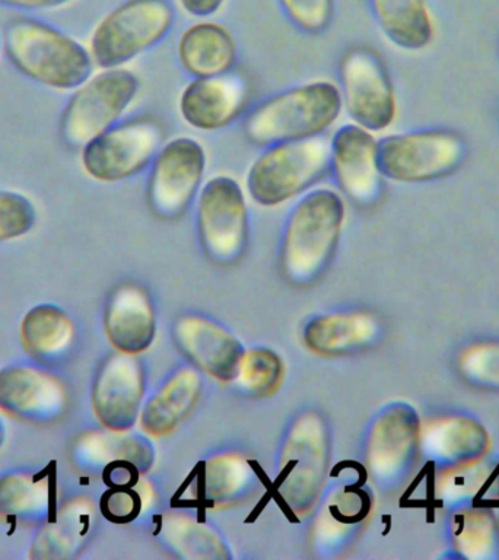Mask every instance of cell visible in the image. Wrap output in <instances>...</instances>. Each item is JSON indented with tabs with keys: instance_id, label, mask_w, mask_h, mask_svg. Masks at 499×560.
I'll list each match as a JSON object with an SVG mask.
<instances>
[{
	"instance_id": "16",
	"label": "cell",
	"mask_w": 499,
	"mask_h": 560,
	"mask_svg": "<svg viewBox=\"0 0 499 560\" xmlns=\"http://www.w3.org/2000/svg\"><path fill=\"white\" fill-rule=\"evenodd\" d=\"M252 90L240 72L192 78L178 96V114L193 130L213 133L234 125L250 109Z\"/></svg>"
},
{
	"instance_id": "36",
	"label": "cell",
	"mask_w": 499,
	"mask_h": 560,
	"mask_svg": "<svg viewBox=\"0 0 499 560\" xmlns=\"http://www.w3.org/2000/svg\"><path fill=\"white\" fill-rule=\"evenodd\" d=\"M152 501L151 485L140 479L136 483L108 488L101 498V511L113 523L129 524L142 515Z\"/></svg>"
},
{
	"instance_id": "31",
	"label": "cell",
	"mask_w": 499,
	"mask_h": 560,
	"mask_svg": "<svg viewBox=\"0 0 499 560\" xmlns=\"http://www.w3.org/2000/svg\"><path fill=\"white\" fill-rule=\"evenodd\" d=\"M158 538L165 549L182 559L223 560L230 558L227 542L217 529L187 514L165 512L158 518Z\"/></svg>"
},
{
	"instance_id": "10",
	"label": "cell",
	"mask_w": 499,
	"mask_h": 560,
	"mask_svg": "<svg viewBox=\"0 0 499 560\" xmlns=\"http://www.w3.org/2000/svg\"><path fill=\"white\" fill-rule=\"evenodd\" d=\"M165 140L164 126L156 118H123L79 149V165L91 182L125 183L148 171Z\"/></svg>"
},
{
	"instance_id": "29",
	"label": "cell",
	"mask_w": 499,
	"mask_h": 560,
	"mask_svg": "<svg viewBox=\"0 0 499 560\" xmlns=\"http://www.w3.org/2000/svg\"><path fill=\"white\" fill-rule=\"evenodd\" d=\"M201 392L204 381L195 368L175 371L140 411V427L149 436L171 435L195 410Z\"/></svg>"
},
{
	"instance_id": "9",
	"label": "cell",
	"mask_w": 499,
	"mask_h": 560,
	"mask_svg": "<svg viewBox=\"0 0 499 560\" xmlns=\"http://www.w3.org/2000/svg\"><path fill=\"white\" fill-rule=\"evenodd\" d=\"M248 200L243 184L230 174L213 175L201 186L193 203L197 238L214 265H234L247 252Z\"/></svg>"
},
{
	"instance_id": "22",
	"label": "cell",
	"mask_w": 499,
	"mask_h": 560,
	"mask_svg": "<svg viewBox=\"0 0 499 560\" xmlns=\"http://www.w3.org/2000/svg\"><path fill=\"white\" fill-rule=\"evenodd\" d=\"M96 506L91 498L77 494L60 503L48 516L30 547V559L68 560L79 553L94 533Z\"/></svg>"
},
{
	"instance_id": "5",
	"label": "cell",
	"mask_w": 499,
	"mask_h": 560,
	"mask_svg": "<svg viewBox=\"0 0 499 560\" xmlns=\"http://www.w3.org/2000/svg\"><path fill=\"white\" fill-rule=\"evenodd\" d=\"M175 20L171 0H123L96 21L86 46L96 68H127L164 42Z\"/></svg>"
},
{
	"instance_id": "15",
	"label": "cell",
	"mask_w": 499,
	"mask_h": 560,
	"mask_svg": "<svg viewBox=\"0 0 499 560\" xmlns=\"http://www.w3.org/2000/svg\"><path fill=\"white\" fill-rule=\"evenodd\" d=\"M68 387L38 363H13L0 370V411L20 422L48 424L63 418Z\"/></svg>"
},
{
	"instance_id": "8",
	"label": "cell",
	"mask_w": 499,
	"mask_h": 560,
	"mask_svg": "<svg viewBox=\"0 0 499 560\" xmlns=\"http://www.w3.org/2000/svg\"><path fill=\"white\" fill-rule=\"evenodd\" d=\"M466 156V140L446 127L401 131L380 140L381 171L385 182L396 184L415 186L449 178Z\"/></svg>"
},
{
	"instance_id": "39",
	"label": "cell",
	"mask_w": 499,
	"mask_h": 560,
	"mask_svg": "<svg viewBox=\"0 0 499 560\" xmlns=\"http://www.w3.org/2000/svg\"><path fill=\"white\" fill-rule=\"evenodd\" d=\"M227 0H177L179 11L196 20L217 15Z\"/></svg>"
},
{
	"instance_id": "11",
	"label": "cell",
	"mask_w": 499,
	"mask_h": 560,
	"mask_svg": "<svg viewBox=\"0 0 499 560\" xmlns=\"http://www.w3.org/2000/svg\"><path fill=\"white\" fill-rule=\"evenodd\" d=\"M208 152L190 136L166 139L147 173L144 199L164 221H175L193 208L208 173Z\"/></svg>"
},
{
	"instance_id": "26",
	"label": "cell",
	"mask_w": 499,
	"mask_h": 560,
	"mask_svg": "<svg viewBox=\"0 0 499 560\" xmlns=\"http://www.w3.org/2000/svg\"><path fill=\"white\" fill-rule=\"evenodd\" d=\"M376 28L397 50H428L437 38V22L427 0H367Z\"/></svg>"
},
{
	"instance_id": "19",
	"label": "cell",
	"mask_w": 499,
	"mask_h": 560,
	"mask_svg": "<svg viewBox=\"0 0 499 560\" xmlns=\"http://www.w3.org/2000/svg\"><path fill=\"white\" fill-rule=\"evenodd\" d=\"M489 448L488 432L472 416L441 415L420 424V453L441 471L484 462Z\"/></svg>"
},
{
	"instance_id": "34",
	"label": "cell",
	"mask_w": 499,
	"mask_h": 560,
	"mask_svg": "<svg viewBox=\"0 0 499 560\" xmlns=\"http://www.w3.org/2000/svg\"><path fill=\"white\" fill-rule=\"evenodd\" d=\"M457 371L472 387L499 394V340H480L459 353Z\"/></svg>"
},
{
	"instance_id": "25",
	"label": "cell",
	"mask_w": 499,
	"mask_h": 560,
	"mask_svg": "<svg viewBox=\"0 0 499 560\" xmlns=\"http://www.w3.org/2000/svg\"><path fill=\"white\" fill-rule=\"evenodd\" d=\"M51 470L0 472V520L22 527H39L51 515L56 499Z\"/></svg>"
},
{
	"instance_id": "33",
	"label": "cell",
	"mask_w": 499,
	"mask_h": 560,
	"mask_svg": "<svg viewBox=\"0 0 499 560\" xmlns=\"http://www.w3.org/2000/svg\"><path fill=\"white\" fill-rule=\"evenodd\" d=\"M285 378L282 359L269 349H252L244 352L234 383L248 396L267 398L275 396Z\"/></svg>"
},
{
	"instance_id": "40",
	"label": "cell",
	"mask_w": 499,
	"mask_h": 560,
	"mask_svg": "<svg viewBox=\"0 0 499 560\" xmlns=\"http://www.w3.org/2000/svg\"><path fill=\"white\" fill-rule=\"evenodd\" d=\"M4 440H7V429H4V424L2 420H0V448H2Z\"/></svg>"
},
{
	"instance_id": "38",
	"label": "cell",
	"mask_w": 499,
	"mask_h": 560,
	"mask_svg": "<svg viewBox=\"0 0 499 560\" xmlns=\"http://www.w3.org/2000/svg\"><path fill=\"white\" fill-rule=\"evenodd\" d=\"M77 0H0V8L20 12L21 15L57 12L72 7Z\"/></svg>"
},
{
	"instance_id": "3",
	"label": "cell",
	"mask_w": 499,
	"mask_h": 560,
	"mask_svg": "<svg viewBox=\"0 0 499 560\" xmlns=\"http://www.w3.org/2000/svg\"><path fill=\"white\" fill-rule=\"evenodd\" d=\"M341 113L344 104L337 83L315 79L253 105L243 118V133L250 143L262 148L322 138L339 121Z\"/></svg>"
},
{
	"instance_id": "24",
	"label": "cell",
	"mask_w": 499,
	"mask_h": 560,
	"mask_svg": "<svg viewBox=\"0 0 499 560\" xmlns=\"http://www.w3.org/2000/svg\"><path fill=\"white\" fill-rule=\"evenodd\" d=\"M177 60L190 78L218 77L232 72L239 61L234 34L221 22L201 18L179 35Z\"/></svg>"
},
{
	"instance_id": "6",
	"label": "cell",
	"mask_w": 499,
	"mask_h": 560,
	"mask_svg": "<svg viewBox=\"0 0 499 560\" xmlns=\"http://www.w3.org/2000/svg\"><path fill=\"white\" fill-rule=\"evenodd\" d=\"M330 462V433L317 411L298 416L280 451L275 492L291 514L304 516L317 505Z\"/></svg>"
},
{
	"instance_id": "35",
	"label": "cell",
	"mask_w": 499,
	"mask_h": 560,
	"mask_svg": "<svg viewBox=\"0 0 499 560\" xmlns=\"http://www.w3.org/2000/svg\"><path fill=\"white\" fill-rule=\"evenodd\" d=\"M38 222V209L28 195L0 188V244L25 238Z\"/></svg>"
},
{
	"instance_id": "20",
	"label": "cell",
	"mask_w": 499,
	"mask_h": 560,
	"mask_svg": "<svg viewBox=\"0 0 499 560\" xmlns=\"http://www.w3.org/2000/svg\"><path fill=\"white\" fill-rule=\"evenodd\" d=\"M104 330L117 352L139 354L151 346L156 331L155 308L143 284L127 280L109 292Z\"/></svg>"
},
{
	"instance_id": "41",
	"label": "cell",
	"mask_w": 499,
	"mask_h": 560,
	"mask_svg": "<svg viewBox=\"0 0 499 560\" xmlns=\"http://www.w3.org/2000/svg\"><path fill=\"white\" fill-rule=\"evenodd\" d=\"M3 55V28H0V56Z\"/></svg>"
},
{
	"instance_id": "4",
	"label": "cell",
	"mask_w": 499,
	"mask_h": 560,
	"mask_svg": "<svg viewBox=\"0 0 499 560\" xmlns=\"http://www.w3.org/2000/svg\"><path fill=\"white\" fill-rule=\"evenodd\" d=\"M328 171L330 147L324 136L274 143L254 158L244 187L253 203L276 209L313 190Z\"/></svg>"
},
{
	"instance_id": "14",
	"label": "cell",
	"mask_w": 499,
	"mask_h": 560,
	"mask_svg": "<svg viewBox=\"0 0 499 560\" xmlns=\"http://www.w3.org/2000/svg\"><path fill=\"white\" fill-rule=\"evenodd\" d=\"M335 187L346 200L361 208L379 203L385 178L380 165V140L374 131L346 122L328 139Z\"/></svg>"
},
{
	"instance_id": "27",
	"label": "cell",
	"mask_w": 499,
	"mask_h": 560,
	"mask_svg": "<svg viewBox=\"0 0 499 560\" xmlns=\"http://www.w3.org/2000/svg\"><path fill=\"white\" fill-rule=\"evenodd\" d=\"M370 510V494L355 486H344L328 494L311 534L314 549L323 555H340L357 537Z\"/></svg>"
},
{
	"instance_id": "2",
	"label": "cell",
	"mask_w": 499,
	"mask_h": 560,
	"mask_svg": "<svg viewBox=\"0 0 499 560\" xmlns=\"http://www.w3.org/2000/svg\"><path fill=\"white\" fill-rule=\"evenodd\" d=\"M348 217L346 199L336 187L317 186L289 210L279 245L282 276L295 287H309L328 269Z\"/></svg>"
},
{
	"instance_id": "23",
	"label": "cell",
	"mask_w": 499,
	"mask_h": 560,
	"mask_svg": "<svg viewBox=\"0 0 499 560\" xmlns=\"http://www.w3.org/2000/svg\"><path fill=\"white\" fill-rule=\"evenodd\" d=\"M70 459L79 470L101 475L120 467L147 472L153 462V450L144 438L130 431L95 429L83 432L70 448Z\"/></svg>"
},
{
	"instance_id": "18",
	"label": "cell",
	"mask_w": 499,
	"mask_h": 560,
	"mask_svg": "<svg viewBox=\"0 0 499 560\" xmlns=\"http://www.w3.org/2000/svg\"><path fill=\"white\" fill-rule=\"evenodd\" d=\"M174 340L197 370L223 384L234 383L244 349L221 324L201 315H183L174 324Z\"/></svg>"
},
{
	"instance_id": "30",
	"label": "cell",
	"mask_w": 499,
	"mask_h": 560,
	"mask_svg": "<svg viewBox=\"0 0 499 560\" xmlns=\"http://www.w3.org/2000/svg\"><path fill=\"white\" fill-rule=\"evenodd\" d=\"M22 349L34 363L57 365L68 357L77 340V327L70 315L55 304L31 308L20 328Z\"/></svg>"
},
{
	"instance_id": "13",
	"label": "cell",
	"mask_w": 499,
	"mask_h": 560,
	"mask_svg": "<svg viewBox=\"0 0 499 560\" xmlns=\"http://www.w3.org/2000/svg\"><path fill=\"white\" fill-rule=\"evenodd\" d=\"M420 419L407 402H394L376 416L367 438L368 475L384 492H397L410 479L420 454Z\"/></svg>"
},
{
	"instance_id": "21",
	"label": "cell",
	"mask_w": 499,
	"mask_h": 560,
	"mask_svg": "<svg viewBox=\"0 0 499 560\" xmlns=\"http://www.w3.org/2000/svg\"><path fill=\"white\" fill-rule=\"evenodd\" d=\"M253 463L239 453L213 455L190 476L183 499L205 508H228L243 502L256 488Z\"/></svg>"
},
{
	"instance_id": "37",
	"label": "cell",
	"mask_w": 499,
	"mask_h": 560,
	"mask_svg": "<svg viewBox=\"0 0 499 560\" xmlns=\"http://www.w3.org/2000/svg\"><path fill=\"white\" fill-rule=\"evenodd\" d=\"M293 28L305 35L326 33L335 20L336 0H276Z\"/></svg>"
},
{
	"instance_id": "1",
	"label": "cell",
	"mask_w": 499,
	"mask_h": 560,
	"mask_svg": "<svg viewBox=\"0 0 499 560\" xmlns=\"http://www.w3.org/2000/svg\"><path fill=\"white\" fill-rule=\"evenodd\" d=\"M3 56L35 85L70 94L96 66L85 43L34 15L11 18L3 26Z\"/></svg>"
},
{
	"instance_id": "17",
	"label": "cell",
	"mask_w": 499,
	"mask_h": 560,
	"mask_svg": "<svg viewBox=\"0 0 499 560\" xmlns=\"http://www.w3.org/2000/svg\"><path fill=\"white\" fill-rule=\"evenodd\" d=\"M144 371L136 354H109L92 384V410L103 428L130 431L142 411Z\"/></svg>"
},
{
	"instance_id": "28",
	"label": "cell",
	"mask_w": 499,
	"mask_h": 560,
	"mask_svg": "<svg viewBox=\"0 0 499 560\" xmlns=\"http://www.w3.org/2000/svg\"><path fill=\"white\" fill-rule=\"evenodd\" d=\"M304 341L320 357H341L370 348L380 336V323L368 311H344L306 323Z\"/></svg>"
},
{
	"instance_id": "7",
	"label": "cell",
	"mask_w": 499,
	"mask_h": 560,
	"mask_svg": "<svg viewBox=\"0 0 499 560\" xmlns=\"http://www.w3.org/2000/svg\"><path fill=\"white\" fill-rule=\"evenodd\" d=\"M140 91V79L129 68H96L69 94L59 118L61 142L82 149L112 129L129 113Z\"/></svg>"
},
{
	"instance_id": "32",
	"label": "cell",
	"mask_w": 499,
	"mask_h": 560,
	"mask_svg": "<svg viewBox=\"0 0 499 560\" xmlns=\"http://www.w3.org/2000/svg\"><path fill=\"white\" fill-rule=\"evenodd\" d=\"M451 542L462 558L489 560L499 555V528L489 511L463 505L451 518Z\"/></svg>"
},
{
	"instance_id": "12",
	"label": "cell",
	"mask_w": 499,
	"mask_h": 560,
	"mask_svg": "<svg viewBox=\"0 0 499 560\" xmlns=\"http://www.w3.org/2000/svg\"><path fill=\"white\" fill-rule=\"evenodd\" d=\"M339 86L344 112L350 122L383 133L398 116V100L387 66L371 47H352L339 61Z\"/></svg>"
}]
</instances>
